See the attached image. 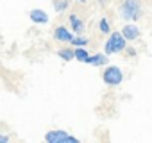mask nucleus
<instances>
[{
	"label": "nucleus",
	"instance_id": "423d86ee",
	"mask_svg": "<svg viewBox=\"0 0 152 143\" xmlns=\"http://www.w3.org/2000/svg\"><path fill=\"white\" fill-rule=\"evenodd\" d=\"M29 18H31V22L32 23H38V25H45V23H48V15L43 11V9H31L29 11Z\"/></svg>",
	"mask_w": 152,
	"mask_h": 143
},
{
	"label": "nucleus",
	"instance_id": "0eeeda50",
	"mask_svg": "<svg viewBox=\"0 0 152 143\" xmlns=\"http://www.w3.org/2000/svg\"><path fill=\"white\" fill-rule=\"evenodd\" d=\"M122 34L125 36L127 41H136L140 38V29L134 25V23H125L124 29H122Z\"/></svg>",
	"mask_w": 152,
	"mask_h": 143
},
{
	"label": "nucleus",
	"instance_id": "6e6552de",
	"mask_svg": "<svg viewBox=\"0 0 152 143\" xmlns=\"http://www.w3.org/2000/svg\"><path fill=\"white\" fill-rule=\"evenodd\" d=\"M109 63V57H107V54L104 52V54H95V55H90L88 57V61H86V64H91V66H102V64H107Z\"/></svg>",
	"mask_w": 152,
	"mask_h": 143
},
{
	"label": "nucleus",
	"instance_id": "f03ea898",
	"mask_svg": "<svg viewBox=\"0 0 152 143\" xmlns=\"http://www.w3.org/2000/svg\"><path fill=\"white\" fill-rule=\"evenodd\" d=\"M127 39H125V36L122 34V31L120 32H111L109 34V38H107V41H106V45H104V52L107 54V55H113V54H120V52H124L125 48H127Z\"/></svg>",
	"mask_w": 152,
	"mask_h": 143
},
{
	"label": "nucleus",
	"instance_id": "f3484780",
	"mask_svg": "<svg viewBox=\"0 0 152 143\" xmlns=\"http://www.w3.org/2000/svg\"><path fill=\"white\" fill-rule=\"evenodd\" d=\"M107 2H109V0H99V4H100V6H106Z\"/></svg>",
	"mask_w": 152,
	"mask_h": 143
},
{
	"label": "nucleus",
	"instance_id": "1a4fd4ad",
	"mask_svg": "<svg viewBox=\"0 0 152 143\" xmlns=\"http://www.w3.org/2000/svg\"><path fill=\"white\" fill-rule=\"evenodd\" d=\"M68 22H70L72 31H73L75 34H83V31H84V22H83L77 15H70V16H68Z\"/></svg>",
	"mask_w": 152,
	"mask_h": 143
},
{
	"label": "nucleus",
	"instance_id": "2eb2a0df",
	"mask_svg": "<svg viewBox=\"0 0 152 143\" xmlns=\"http://www.w3.org/2000/svg\"><path fill=\"white\" fill-rule=\"evenodd\" d=\"M125 50H127V54H129V55H132V57L136 55V48H132V47H129V45H127V48H125Z\"/></svg>",
	"mask_w": 152,
	"mask_h": 143
},
{
	"label": "nucleus",
	"instance_id": "39448f33",
	"mask_svg": "<svg viewBox=\"0 0 152 143\" xmlns=\"http://www.w3.org/2000/svg\"><path fill=\"white\" fill-rule=\"evenodd\" d=\"M54 38H56L57 41H61V43H72V39L75 38V32L61 25V27H57V29L54 31Z\"/></svg>",
	"mask_w": 152,
	"mask_h": 143
},
{
	"label": "nucleus",
	"instance_id": "9d476101",
	"mask_svg": "<svg viewBox=\"0 0 152 143\" xmlns=\"http://www.w3.org/2000/svg\"><path fill=\"white\" fill-rule=\"evenodd\" d=\"M57 55L63 59V61H72L75 59V47H64V48H59L57 50Z\"/></svg>",
	"mask_w": 152,
	"mask_h": 143
},
{
	"label": "nucleus",
	"instance_id": "7ed1b4c3",
	"mask_svg": "<svg viewBox=\"0 0 152 143\" xmlns=\"http://www.w3.org/2000/svg\"><path fill=\"white\" fill-rule=\"evenodd\" d=\"M102 81H104L106 86L115 88V86H120V84H122V81H124V74H122V70H120L118 66L111 64V66H107V68L104 70Z\"/></svg>",
	"mask_w": 152,
	"mask_h": 143
},
{
	"label": "nucleus",
	"instance_id": "ddd939ff",
	"mask_svg": "<svg viewBox=\"0 0 152 143\" xmlns=\"http://www.w3.org/2000/svg\"><path fill=\"white\" fill-rule=\"evenodd\" d=\"M99 31L102 34H111V25H109L107 18H100L99 20Z\"/></svg>",
	"mask_w": 152,
	"mask_h": 143
},
{
	"label": "nucleus",
	"instance_id": "9b49d317",
	"mask_svg": "<svg viewBox=\"0 0 152 143\" xmlns=\"http://www.w3.org/2000/svg\"><path fill=\"white\" fill-rule=\"evenodd\" d=\"M88 57H90V54H88V50L84 47H75V59H77V61L86 63Z\"/></svg>",
	"mask_w": 152,
	"mask_h": 143
},
{
	"label": "nucleus",
	"instance_id": "f8f14e48",
	"mask_svg": "<svg viewBox=\"0 0 152 143\" xmlns=\"http://www.w3.org/2000/svg\"><path fill=\"white\" fill-rule=\"evenodd\" d=\"M68 6H70L68 0H54V9H56V13H63V11H66Z\"/></svg>",
	"mask_w": 152,
	"mask_h": 143
},
{
	"label": "nucleus",
	"instance_id": "20e7f679",
	"mask_svg": "<svg viewBox=\"0 0 152 143\" xmlns=\"http://www.w3.org/2000/svg\"><path fill=\"white\" fill-rule=\"evenodd\" d=\"M45 141L47 143H77L79 139L63 129H57V131H48L45 134Z\"/></svg>",
	"mask_w": 152,
	"mask_h": 143
},
{
	"label": "nucleus",
	"instance_id": "4468645a",
	"mask_svg": "<svg viewBox=\"0 0 152 143\" xmlns=\"http://www.w3.org/2000/svg\"><path fill=\"white\" fill-rule=\"evenodd\" d=\"M90 41H88V38H83V36H75L73 39H72V45L73 47H86Z\"/></svg>",
	"mask_w": 152,
	"mask_h": 143
},
{
	"label": "nucleus",
	"instance_id": "f257e3e1",
	"mask_svg": "<svg viewBox=\"0 0 152 143\" xmlns=\"http://www.w3.org/2000/svg\"><path fill=\"white\" fill-rule=\"evenodd\" d=\"M118 13H120V18H124L125 22H138L143 15L140 0H124L120 4Z\"/></svg>",
	"mask_w": 152,
	"mask_h": 143
},
{
	"label": "nucleus",
	"instance_id": "dca6fc26",
	"mask_svg": "<svg viewBox=\"0 0 152 143\" xmlns=\"http://www.w3.org/2000/svg\"><path fill=\"white\" fill-rule=\"evenodd\" d=\"M7 141H9V138H7V136H4V134L0 136V143H7Z\"/></svg>",
	"mask_w": 152,
	"mask_h": 143
}]
</instances>
